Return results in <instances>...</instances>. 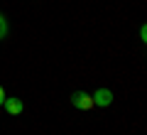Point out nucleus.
Wrapping results in <instances>:
<instances>
[{"label":"nucleus","instance_id":"1","mask_svg":"<svg viewBox=\"0 0 147 135\" xmlns=\"http://www.w3.org/2000/svg\"><path fill=\"white\" fill-rule=\"evenodd\" d=\"M71 106H76L81 111H91L93 108V96L86 94V91H74L71 94Z\"/></svg>","mask_w":147,"mask_h":135},{"label":"nucleus","instance_id":"2","mask_svg":"<svg viewBox=\"0 0 147 135\" xmlns=\"http://www.w3.org/2000/svg\"><path fill=\"white\" fill-rule=\"evenodd\" d=\"M113 103V91H108V88H98L93 94V106H100V108H105V106Z\"/></svg>","mask_w":147,"mask_h":135},{"label":"nucleus","instance_id":"3","mask_svg":"<svg viewBox=\"0 0 147 135\" xmlns=\"http://www.w3.org/2000/svg\"><path fill=\"white\" fill-rule=\"evenodd\" d=\"M3 106H5V111H7L10 115L22 113V108H25V103H22L20 98H5V101H3Z\"/></svg>","mask_w":147,"mask_h":135},{"label":"nucleus","instance_id":"4","mask_svg":"<svg viewBox=\"0 0 147 135\" xmlns=\"http://www.w3.org/2000/svg\"><path fill=\"white\" fill-rule=\"evenodd\" d=\"M5 35H7V20L3 17V12H0V39H3Z\"/></svg>","mask_w":147,"mask_h":135},{"label":"nucleus","instance_id":"5","mask_svg":"<svg viewBox=\"0 0 147 135\" xmlns=\"http://www.w3.org/2000/svg\"><path fill=\"white\" fill-rule=\"evenodd\" d=\"M5 98H7V96H5V88L0 86V106H3V101H5Z\"/></svg>","mask_w":147,"mask_h":135}]
</instances>
